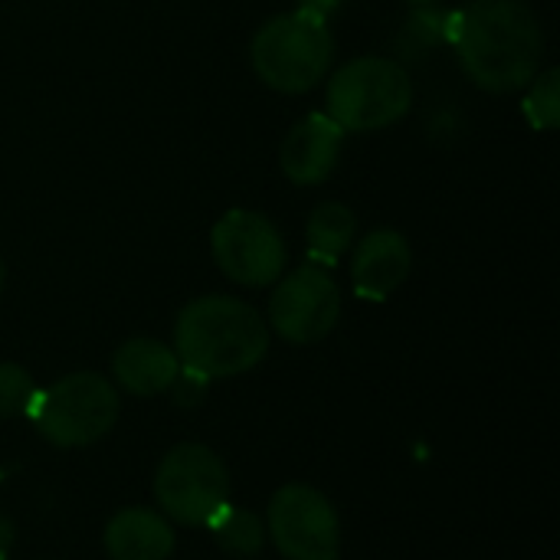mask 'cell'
Here are the masks:
<instances>
[{
    "label": "cell",
    "instance_id": "7c38bea8",
    "mask_svg": "<svg viewBox=\"0 0 560 560\" xmlns=\"http://www.w3.org/2000/svg\"><path fill=\"white\" fill-rule=\"evenodd\" d=\"M180 374L174 348L154 338H131L112 354V377L131 397H161Z\"/></svg>",
    "mask_w": 560,
    "mask_h": 560
},
{
    "label": "cell",
    "instance_id": "ba28073f",
    "mask_svg": "<svg viewBox=\"0 0 560 560\" xmlns=\"http://www.w3.org/2000/svg\"><path fill=\"white\" fill-rule=\"evenodd\" d=\"M266 538L285 560H341V518L325 492L305 482H289L272 495Z\"/></svg>",
    "mask_w": 560,
    "mask_h": 560
},
{
    "label": "cell",
    "instance_id": "277c9868",
    "mask_svg": "<svg viewBox=\"0 0 560 560\" xmlns=\"http://www.w3.org/2000/svg\"><path fill=\"white\" fill-rule=\"evenodd\" d=\"M118 410L115 384L95 371H79L39 390L30 407V420L49 446L82 450L112 433Z\"/></svg>",
    "mask_w": 560,
    "mask_h": 560
},
{
    "label": "cell",
    "instance_id": "e0dca14e",
    "mask_svg": "<svg viewBox=\"0 0 560 560\" xmlns=\"http://www.w3.org/2000/svg\"><path fill=\"white\" fill-rule=\"evenodd\" d=\"M36 384L26 368L20 364H0V417H30V407L36 400Z\"/></svg>",
    "mask_w": 560,
    "mask_h": 560
},
{
    "label": "cell",
    "instance_id": "8992f818",
    "mask_svg": "<svg viewBox=\"0 0 560 560\" xmlns=\"http://www.w3.org/2000/svg\"><path fill=\"white\" fill-rule=\"evenodd\" d=\"M154 499L167 522L210 528L230 505V469L210 446L180 443L154 472Z\"/></svg>",
    "mask_w": 560,
    "mask_h": 560
},
{
    "label": "cell",
    "instance_id": "9a60e30c",
    "mask_svg": "<svg viewBox=\"0 0 560 560\" xmlns=\"http://www.w3.org/2000/svg\"><path fill=\"white\" fill-rule=\"evenodd\" d=\"M217 545L233 558H256L266 545V522L249 509H223L210 525Z\"/></svg>",
    "mask_w": 560,
    "mask_h": 560
},
{
    "label": "cell",
    "instance_id": "d6986e66",
    "mask_svg": "<svg viewBox=\"0 0 560 560\" xmlns=\"http://www.w3.org/2000/svg\"><path fill=\"white\" fill-rule=\"evenodd\" d=\"M10 548H13V522L0 515V558H7Z\"/></svg>",
    "mask_w": 560,
    "mask_h": 560
},
{
    "label": "cell",
    "instance_id": "5b68a950",
    "mask_svg": "<svg viewBox=\"0 0 560 560\" xmlns=\"http://www.w3.org/2000/svg\"><path fill=\"white\" fill-rule=\"evenodd\" d=\"M413 105L407 69L387 56H358L328 82V115L354 135L397 125Z\"/></svg>",
    "mask_w": 560,
    "mask_h": 560
},
{
    "label": "cell",
    "instance_id": "5bb4252c",
    "mask_svg": "<svg viewBox=\"0 0 560 560\" xmlns=\"http://www.w3.org/2000/svg\"><path fill=\"white\" fill-rule=\"evenodd\" d=\"M354 240H358V220L345 203L325 200L312 210L308 226H305V243H308L312 262L335 266L338 259H345V253H351Z\"/></svg>",
    "mask_w": 560,
    "mask_h": 560
},
{
    "label": "cell",
    "instance_id": "6da1fadb",
    "mask_svg": "<svg viewBox=\"0 0 560 560\" xmlns=\"http://www.w3.org/2000/svg\"><path fill=\"white\" fill-rule=\"evenodd\" d=\"M466 75L495 95L525 89L541 72L545 30L525 0H472L453 26Z\"/></svg>",
    "mask_w": 560,
    "mask_h": 560
},
{
    "label": "cell",
    "instance_id": "9c48e42d",
    "mask_svg": "<svg viewBox=\"0 0 560 560\" xmlns=\"http://www.w3.org/2000/svg\"><path fill=\"white\" fill-rule=\"evenodd\" d=\"M341 318V289L335 276L305 262L289 276H279L269 299V325L289 345H318L325 341Z\"/></svg>",
    "mask_w": 560,
    "mask_h": 560
},
{
    "label": "cell",
    "instance_id": "8fae6325",
    "mask_svg": "<svg viewBox=\"0 0 560 560\" xmlns=\"http://www.w3.org/2000/svg\"><path fill=\"white\" fill-rule=\"evenodd\" d=\"M413 266V249L400 230H371L354 243L351 256V282L354 292L368 302H384L390 299L410 276Z\"/></svg>",
    "mask_w": 560,
    "mask_h": 560
},
{
    "label": "cell",
    "instance_id": "ffe728a7",
    "mask_svg": "<svg viewBox=\"0 0 560 560\" xmlns=\"http://www.w3.org/2000/svg\"><path fill=\"white\" fill-rule=\"evenodd\" d=\"M3 285H7V266H3V259H0V295H3Z\"/></svg>",
    "mask_w": 560,
    "mask_h": 560
},
{
    "label": "cell",
    "instance_id": "30bf717a",
    "mask_svg": "<svg viewBox=\"0 0 560 560\" xmlns=\"http://www.w3.org/2000/svg\"><path fill=\"white\" fill-rule=\"evenodd\" d=\"M345 135L348 131L331 115L325 112L305 115L302 121L289 128L282 141V151H279L282 174L299 187L322 184L338 167V158L345 151Z\"/></svg>",
    "mask_w": 560,
    "mask_h": 560
},
{
    "label": "cell",
    "instance_id": "44dd1931",
    "mask_svg": "<svg viewBox=\"0 0 560 560\" xmlns=\"http://www.w3.org/2000/svg\"><path fill=\"white\" fill-rule=\"evenodd\" d=\"M407 3H413V7H430V3H440V0H407Z\"/></svg>",
    "mask_w": 560,
    "mask_h": 560
},
{
    "label": "cell",
    "instance_id": "4fadbf2b",
    "mask_svg": "<svg viewBox=\"0 0 560 560\" xmlns=\"http://www.w3.org/2000/svg\"><path fill=\"white\" fill-rule=\"evenodd\" d=\"M102 541L112 560H167L174 551V528L161 512L121 509L108 518Z\"/></svg>",
    "mask_w": 560,
    "mask_h": 560
},
{
    "label": "cell",
    "instance_id": "2e32d148",
    "mask_svg": "<svg viewBox=\"0 0 560 560\" xmlns=\"http://www.w3.org/2000/svg\"><path fill=\"white\" fill-rule=\"evenodd\" d=\"M525 95V118L532 128L538 131H555L560 125V72L558 69H545L538 72L528 85Z\"/></svg>",
    "mask_w": 560,
    "mask_h": 560
},
{
    "label": "cell",
    "instance_id": "3957f363",
    "mask_svg": "<svg viewBox=\"0 0 560 560\" xmlns=\"http://www.w3.org/2000/svg\"><path fill=\"white\" fill-rule=\"evenodd\" d=\"M249 59L256 75L285 95L315 89L335 62V36L328 16L315 7H299L262 23L253 36Z\"/></svg>",
    "mask_w": 560,
    "mask_h": 560
},
{
    "label": "cell",
    "instance_id": "52a82bcc",
    "mask_svg": "<svg viewBox=\"0 0 560 560\" xmlns=\"http://www.w3.org/2000/svg\"><path fill=\"white\" fill-rule=\"evenodd\" d=\"M210 253L220 272L246 289L276 285L285 272L289 249L276 223L259 210H230L213 223Z\"/></svg>",
    "mask_w": 560,
    "mask_h": 560
},
{
    "label": "cell",
    "instance_id": "7a4b0ae2",
    "mask_svg": "<svg viewBox=\"0 0 560 560\" xmlns=\"http://www.w3.org/2000/svg\"><path fill=\"white\" fill-rule=\"evenodd\" d=\"M269 351L266 318L233 295H203L184 305L174 325V354L180 368L226 381L253 371Z\"/></svg>",
    "mask_w": 560,
    "mask_h": 560
},
{
    "label": "cell",
    "instance_id": "ac0fdd59",
    "mask_svg": "<svg viewBox=\"0 0 560 560\" xmlns=\"http://www.w3.org/2000/svg\"><path fill=\"white\" fill-rule=\"evenodd\" d=\"M207 387H210V381L207 377H200V374H194V371H187V368H180V374H177V381L171 384V397L177 400V407H197L203 397H207Z\"/></svg>",
    "mask_w": 560,
    "mask_h": 560
},
{
    "label": "cell",
    "instance_id": "7402d4cb",
    "mask_svg": "<svg viewBox=\"0 0 560 560\" xmlns=\"http://www.w3.org/2000/svg\"><path fill=\"white\" fill-rule=\"evenodd\" d=\"M0 560H7V558H0Z\"/></svg>",
    "mask_w": 560,
    "mask_h": 560
}]
</instances>
